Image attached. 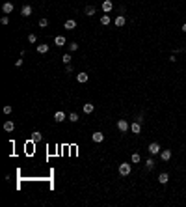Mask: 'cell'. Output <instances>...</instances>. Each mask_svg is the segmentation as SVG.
Here are the masks:
<instances>
[{
  "instance_id": "cell-2",
  "label": "cell",
  "mask_w": 186,
  "mask_h": 207,
  "mask_svg": "<svg viewBox=\"0 0 186 207\" xmlns=\"http://www.w3.org/2000/svg\"><path fill=\"white\" fill-rule=\"evenodd\" d=\"M117 129H119L121 133H126V131L130 129L129 121H126V119H119V121H117Z\"/></svg>"
},
{
  "instance_id": "cell-5",
  "label": "cell",
  "mask_w": 186,
  "mask_h": 207,
  "mask_svg": "<svg viewBox=\"0 0 186 207\" xmlns=\"http://www.w3.org/2000/svg\"><path fill=\"white\" fill-rule=\"evenodd\" d=\"M130 131H132L134 134H140V133H141V123H140V121L130 123Z\"/></svg>"
},
{
  "instance_id": "cell-13",
  "label": "cell",
  "mask_w": 186,
  "mask_h": 207,
  "mask_svg": "<svg viewBox=\"0 0 186 207\" xmlns=\"http://www.w3.org/2000/svg\"><path fill=\"white\" fill-rule=\"evenodd\" d=\"M54 43H56V47H63L65 45V37H63V35H56V37H54Z\"/></svg>"
},
{
  "instance_id": "cell-8",
  "label": "cell",
  "mask_w": 186,
  "mask_h": 207,
  "mask_svg": "<svg viewBox=\"0 0 186 207\" xmlns=\"http://www.w3.org/2000/svg\"><path fill=\"white\" fill-rule=\"evenodd\" d=\"M2 11H4V13H11V11H13V4H11V2H4Z\"/></svg>"
},
{
  "instance_id": "cell-20",
  "label": "cell",
  "mask_w": 186,
  "mask_h": 207,
  "mask_svg": "<svg viewBox=\"0 0 186 207\" xmlns=\"http://www.w3.org/2000/svg\"><path fill=\"white\" fill-rule=\"evenodd\" d=\"M95 6H86V15H88V17H91V15H95Z\"/></svg>"
},
{
  "instance_id": "cell-12",
  "label": "cell",
  "mask_w": 186,
  "mask_h": 207,
  "mask_svg": "<svg viewBox=\"0 0 186 207\" xmlns=\"http://www.w3.org/2000/svg\"><path fill=\"white\" fill-rule=\"evenodd\" d=\"M93 142H102V140H104V134H102L101 133V131H97V133H93Z\"/></svg>"
},
{
  "instance_id": "cell-14",
  "label": "cell",
  "mask_w": 186,
  "mask_h": 207,
  "mask_svg": "<svg viewBox=\"0 0 186 207\" xmlns=\"http://www.w3.org/2000/svg\"><path fill=\"white\" fill-rule=\"evenodd\" d=\"M35 49H37V52H39V54H45V52H49V45H45V43L37 45Z\"/></svg>"
},
{
  "instance_id": "cell-11",
  "label": "cell",
  "mask_w": 186,
  "mask_h": 207,
  "mask_svg": "<svg viewBox=\"0 0 186 207\" xmlns=\"http://www.w3.org/2000/svg\"><path fill=\"white\" fill-rule=\"evenodd\" d=\"M65 30H73L74 26H76V21H74V19H69V21H65Z\"/></svg>"
},
{
  "instance_id": "cell-16",
  "label": "cell",
  "mask_w": 186,
  "mask_h": 207,
  "mask_svg": "<svg viewBox=\"0 0 186 207\" xmlns=\"http://www.w3.org/2000/svg\"><path fill=\"white\" fill-rule=\"evenodd\" d=\"M125 22H126V19L123 15H117L116 17V26H125Z\"/></svg>"
},
{
  "instance_id": "cell-4",
  "label": "cell",
  "mask_w": 186,
  "mask_h": 207,
  "mask_svg": "<svg viewBox=\"0 0 186 207\" xmlns=\"http://www.w3.org/2000/svg\"><path fill=\"white\" fill-rule=\"evenodd\" d=\"M149 153L151 155H160V144H156V142L149 144Z\"/></svg>"
},
{
  "instance_id": "cell-21",
  "label": "cell",
  "mask_w": 186,
  "mask_h": 207,
  "mask_svg": "<svg viewBox=\"0 0 186 207\" xmlns=\"http://www.w3.org/2000/svg\"><path fill=\"white\" fill-rule=\"evenodd\" d=\"M41 140V133H39V131H34V133H32V142H39Z\"/></svg>"
},
{
  "instance_id": "cell-10",
  "label": "cell",
  "mask_w": 186,
  "mask_h": 207,
  "mask_svg": "<svg viewBox=\"0 0 186 207\" xmlns=\"http://www.w3.org/2000/svg\"><path fill=\"white\" fill-rule=\"evenodd\" d=\"M82 110H84V114H91L93 110H95V106L91 105V103H86V105L82 106Z\"/></svg>"
},
{
  "instance_id": "cell-6",
  "label": "cell",
  "mask_w": 186,
  "mask_h": 207,
  "mask_svg": "<svg viewBox=\"0 0 186 207\" xmlns=\"http://www.w3.org/2000/svg\"><path fill=\"white\" fill-rule=\"evenodd\" d=\"M21 15H22V17H30V15H32V6H28V4L22 6L21 7Z\"/></svg>"
},
{
  "instance_id": "cell-17",
  "label": "cell",
  "mask_w": 186,
  "mask_h": 207,
  "mask_svg": "<svg viewBox=\"0 0 186 207\" xmlns=\"http://www.w3.org/2000/svg\"><path fill=\"white\" fill-rule=\"evenodd\" d=\"M13 129H15V123H13V121H6V123H4V131H7V133H11Z\"/></svg>"
},
{
  "instance_id": "cell-18",
  "label": "cell",
  "mask_w": 186,
  "mask_h": 207,
  "mask_svg": "<svg viewBox=\"0 0 186 207\" xmlns=\"http://www.w3.org/2000/svg\"><path fill=\"white\" fill-rule=\"evenodd\" d=\"M110 22H112V19H110L108 15H102V17H101V25H102V26H108Z\"/></svg>"
},
{
  "instance_id": "cell-23",
  "label": "cell",
  "mask_w": 186,
  "mask_h": 207,
  "mask_svg": "<svg viewBox=\"0 0 186 207\" xmlns=\"http://www.w3.org/2000/svg\"><path fill=\"white\" fill-rule=\"evenodd\" d=\"M69 119H71L73 123H74V121H78V114H76V112H71V114H69Z\"/></svg>"
},
{
  "instance_id": "cell-29",
  "label": "cell",
  "mask_w": 186,
  "mask_h": 207,
  "mask_svg": "<svg viewBox=\"0 0 186 207\" xmlns=\"http://www.w3.org/2000/svg\"><path fill=\"white\" fill-rule=\"evenodd\" d=\"M4 114H11V106H9V105L4 106Z\"/></svg>"
},
{
  "instance_id": "cell-19",
  "label": "cell",
  "mask_w": 186,
  "mask_h": 207,
  "mask_svg": "<svg viewBox=\"0 0 186 207\" xmlns=\"http://www.w3.org/2000/svg\"><path fill=\"white\" fill-rule=\"evenodd\" d=\"M158 181H160L162 185H166V183L169 181V176H168V174H160V176H158Z\"/></svg>"
},
{
  "instance_id": "cell-24",
  "label": "cell",
  "mask_w": 186,
  "mask_h": 207,
  "mask_svg": "<svg viewBox=\"0 0 186 207\" xmlns=\"http://www.w3.org/2000/svg\"><path fill=\"white\" fill-rule=\"evenodd\" d=\"M62 60H63V63H71V54H63Z\"/></svg>"
},
{
  "instance_id": "cell-7",
  "label": "cell",
  "mask_w": 186,
  "mask_h": 207,
  "mask_svg": "<svg viewBox=\"0 0 186 207\" xmlns=\"http://www.w3.org/2000/svg\"><path fill=\"white\" fill-rule=\"evenodd\" d=\"M88 78H89V75H88V73H78V75H76V80L80 82V84L88 82Z\"/></svg>"
},
{
  "instance_id": "cell-1",
  "label": "cell",
  "mask_w": 186,
  "mask_h": 207,
  "mask_svg": "<svg viewBox=\"0 0 186 207\" xmlns=\"http://www.w3.org/2000/svg\"><path fill=\"white\" fill-rule=\"evenodd\" d=\"M130 170H132V166H130L129 162H121L119 164V174L121 176H130Z\"/></svg>"
},
{
  "instance_id": "cell-9",
  "label": "cell",
  "mask_w": 186,
  "mask_h": 207,
  "mask_svg": "<svg viewBox=\"0 0 186 207\" xmlns=\"http://www.w3.org/2000/svg\"><path fill=\"white\" fill-rule=\"evenodd\" d=\"M160 159H162V161H169V159H171V151H169V149L160 151Z\"/></svg>"
},
{
  "instance_id": "cell-32",
  "label": "cell",
  "mask_w": 186,
  "mask_h": 207,
  "mask_svg": "<svg viewBox=\"0 0 186 207\" xmlns=\"http://www.w3.org/2000/svg\"><path fill=\"white\" fill-rule=\"evenodd\" d=\"M183 32H186V25H183Z\"/></svg>"
},
{
  "instance_id": "cell-28",
  "label": "cell",
  "mask_w": 186,
  "mask_h": 207,
  "mask_svg": "<svg viewBox=\"0 0 186 207\" xmlns=\"http://www.w3.org/2000/svg\"><path fill=\"white\" fill-rule=\"evenodd\" d=\"M73 69H74L73 63H67V65H65V71H67V73H73Z\"/></svg>"
},
{
  "instance_id": "cell-15",
  "label": "cell",
  "mask_w": 186,
  "mask_h": 207,
  "mask_svg": "<svg viewBox=\"0 0 186 207\" xmlns=\"http://www.w3.org/2000/svg\"><path fill=\"white\" fill-rule=\"evenodd\" d=\"M54 119H56L58 123H60V121H65V114H63L62 110H58V112L54 114Z\"/></svg>"
},
{
  "instance_id": "cell-27",
  "label": "cell",
  "mask_w": 186,
  "mask_h": 207,
  "mask_svg": "<svg viewBox=\"0 0 186 207\" xmlns=\"http://www.w3.org/2000/svg\"><path fill=\"white\" fill-rule=\"evenodd\" d=\"M28 41H30V43H35V41H37V37H35V34H30V35H28Z\"/></svg>"
},
{
  "instance_id": "cell-26",
  "label": "cell",
  "mask_w": 186,
  "mask_h": 207,
  "mask_svg": "<svg viewBox=\"0 0 186 207\" xmlns=\"http://www.w3.org/2000/svg\"><path fill=\"white\" fill-rule=\"evenodd\" d=\"M140 161H141V157H140L138 153H134V155H132V162H140Z\"/></svg>"
},
{
  "instance_id": "cell-22",
  "label": "cell",
  "mask_w": 186,
  "mask_h": 207,
  "mask_svg": "<svg viewBox=\"0 0 186 207\" xmlns=\"http://www.w3.org/2000/svg\"><path fill=\"white\" fill-rule=\"evenodd\" d=\"M145 166H147V170H153L155 168V161H153V159H147V161H145Z\"/></svg>"
},
{
  "instance_id": "cell-31",
  "label": "cell",
  "mask_w": 186,
  "mask_h": 207,
  "mask_svg": "<svg viewBox=\"0 0 186 207\" xmlns=\"http://www.w3.org/2000/svg\"><path fill=\"white\" fill-rule=\"evenodd\" d=\"M69 49H71V52H73V50H76V49H78V45H76V43H71Z\"/></svg>"
},
{
  "instance_id": "cell-25",
  "label": "cell",
  "mask_w": 186,
  "mask_h": 207,
  "mask_svg": "<svg viewBox=\"0 0 186 207\" xmlns=\"http://www.w3.org/2000/svg\"><path fill=\"white\" fill-rule=\"evenodd\" d=\"M47 25H49V21H47L45 17H43V19H39V26H41V28H45Z\"/></svg>"
},
{
  "instance_id": "cell-3",
  "label": "cell",
  "mask_w": 186,
  "mask_h": 207,
  "mask_svg": "<svg viewBox=\"0 0 186 207\" xmlns=\"http://www.w3.org/2000/svg\"><path fill=\"white\" fill-rule=\"evenodd\" d=\"M101 7H102V11H104V13H108V11L114 10V2H112V0H104V2L101 4Z\"/></svg>"
},
{
  "instance_id": "cell-30",
  "label": "cell",
  "mask_w": 186,
  "mask_h": 207,
  "mask_svg": "<svg viewBox=\"0 0 186 207\" xmlns=\"http://www.w3.org/2000/svg\"><path fill=\"white\" fill-rule=\"evenodd\" d=\"M0 22H2V25H7V22H9V19H7V17H6V15H4V17H2V19H0Z\"/></svg>"
}]
</instances>
